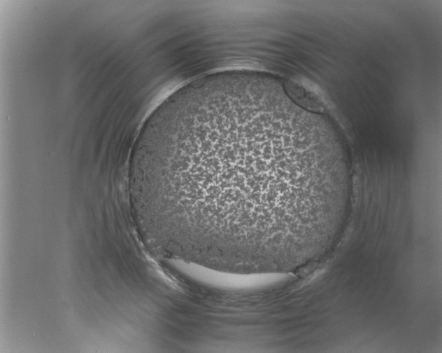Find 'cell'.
<instances>
[{"label":"cell","mask_w":442,"mask_h":353,"mask_svg":"<svg viewBox=\"0 0 442 353\" xmlns=\"http://www.w3.org/2000/svg\"><path fill=\"white\" fill-rule=\"evenodd\" d=\"M278 85L233 76L178 92L144 128L129 191L164 259L218 272L294 266L322 221L332 188L318 131Z\"/></svg>","instance_id":"obj_1"},{"label":"cell","mask_w":442,"mask_h":353,"mask_svg":"<svg viewBox=\"0 0 442 353\" xmlns=\"http://www.w3.org/2000/svg\"><path fill=\"white\" fill-rule=\"evenodd\" d=\"M284 88L289 97L299 107L318 114L325 111L319 99L298 84L288 81L285 83Z\"/></svg>","instance_id":"obj_2"}]
</instances>
